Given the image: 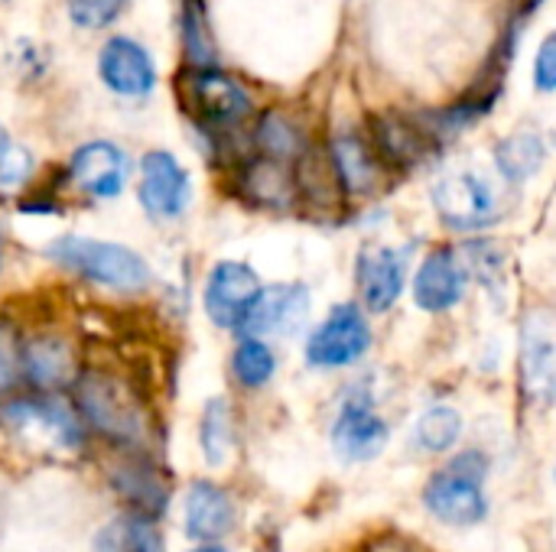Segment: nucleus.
I'll return each mask as SVG.
<instances>
[{"label": "nucleus", "mask_w": 556, "mask_h": 552, "mask_svg": "<svg viewBox=\"0 0 556 552\" xmlns=\"http://www.w3.org/2000/svg\"><path fill=\"white\" fill-rule=\"evenodd\" d=\"M42 257L59 270L108 290L114 296H143L153 286L150 260L121 241H104L94 234H59L42 247Z\"/></svg>", "instance_id": "1"}, {"label": "nucleus", "mask_w": 556, "mask_h": 552, "mask_svg": "<svg viewBox=\"0 0 556 552\" xmlns=\"http://www.w3.org/2000/svg\"><path fill=\"white\" fill-rule=\"evenodd\" d=\"M489 455L482 449L450 452V459L433 468L420 488L424 511L450 527V530H472L489 521Z\"/></svg>", "instance_id": "2"}, {"label": "nucleus", "mask_w": 556, "mask_h": 552, "mask_svg": "<svg viewBox=\"0 0 556 552\" xmlns=\"http://www.w3.org/2000/svg\"><path fill=\"white\" fill-rule=\"evenodd\" d=\"M72 403L85 429L98 433L101 439L114 446L140 449L150 439V423L137 394L114 374H104L94 368L78 371L72 384Z\"/></svg>", "instance_id": "3"}, {"label": "nucleus", "mask_w": 556, "mask_h": 552, "mask_svg": "<svg viewBox=\"0 0 556 552\" xmlns=\"http://www.w3.org/2000/svg\"><path fill=\"white\" fill-rule=\"evenodd\" d=\"M137 172V159L130 150L111 137H94L78 143L65 166H62V185L88 202H114L121 198Z\"/></svg>", "instance_id": "4"}, {"label": "nucleus", "mask_w": 556, "mask_h": 552, "mask_svg": "<svg viewBox=\"0 0 556 552\" xmlns=\"http://www.w3.org/2000/svg\"><path fill=\"white\" fill-rule=\"evenodd\" d=\"M137 205L153 224H176L189 215L195 185L189 166L166 146H150L134 172Z\"/></svg>", "instance_id": "5"}, {"label": "nucleus", "mask_w": 556, "mask_h": 552, "mask_svg": "<svg viewBox=\"0 0 556 552\" xmlns=\"http://www.w3.org/2000/svg\"><path fill=\"white\" fill-rule=\"evenodd\" d=\"M375 345V332L362 303H336L303 342V361L313 371L355 368Z\"/></svg>", "instance_id": "6"}, {"label": "nucleus", "mask_w": 556, "mask_h": 552, "mask_svg": "<svg viewBox=\"0 0 556 552\" xmlns=\"http://www.w3.org/2000/svg\"><path fill=\"white\" fill-rule=\"evenodd\" d=\"M222 179H225L231 198H238L244 208L267 211V215L300 211V185H296L293 163L270 159V156L251 150L231 169H225Z\"/></svg>", "instance_id": "7"}, {"label": "nucleus", "mask_w": 556, "mask_h": 552, "mask_svg": "<svg viewBox=\"0 0 556 552\" xmlns=\"http://www.w3.org/2000/svg\"><path fill=\"white\" fill-rule=\"evenodd\" d=\"M329 442L345 465H365L384 455L391 442V426L378 413L368 387H352L342 397L329 426Z\"/></svg>", "instance_id": "8"}, {"label": "nucleus", "mask_w": 556, "mask_h": 552, "mask_svg": "<svg viewBox=\"0 0 556 552\" xmlns=\"http://www.w3.org/2000/svg\"><path fill=\"white\" fill-rule=\"evenodd\" d=\"M101 88L121 101H147L160 88V68L147 42L127 33H111L94 55Z\"/></svg>", "instance_id": "9"}, {"label": "nucleus", "mask_w": 556, "mask_h": 552, "mask_svg": "<svg viewBox=\"0 0 556 552\" xmlns=\"http://www.w3.org/2000/svg\"><path fill=\"white\" fill-rule=\"evenodd\" d=\"M433 208L437 218L459 234H472V231H485L489 224H495L502 218V202L498 192L492 189V182L479 172H450L443 176L433 192Z\"/></svg>", "instance_id": "10"}, {"label": "nucleus", "mask_w": 556, "mask_h": 552, "mask_svg": "<svg viewBox=\"0 0 556 552\" xmlns=\"http://www.w3.org/2000/svg\"><path fill=\"white\" fill-rule=\"evenodd\" d=\"M264 280L261 273L248 264V260H235V257H222L208 267L205 280H202V309L205 319L222 329V332H238L241 319L248 316V309L254 306V299L261 296Z\"/></svg>", "instance_id": "11"}, {"label": "nucleus", "mask_w": 556, "mask_h": 552, "mask_svg": "<svg viewBox=\"0 0 556 552\" xmlns=\"http://www.w3.org/2000/svg\"><path fill=\"white\" fill-rule=\"evenodd\" d=\"M410 280V247L365 244L355 257V290L368 316H384L397 306Z\"/></svg>", "instance_id": "12"}, {"label": "nucleus", "mask_w": 556, "mask_h": 552, "mask_svg": "<svg viewBox=\"0 0 556 552\" xmlns=\"http://www.w3.org/2000/svg\"><path fill=\"white\" fill-rule=\"evenodd\" d=\"M0 423L13 433H42L59 449H78L85 439V423L75 403L62 400L59 394H33L20 400L0 403Z\"/></svg>", "instance_id": "13"}, {"label": "nucleus", "mask_w": 556, "mask_h": 552, "mask_svg": "<svg viewBox=\"0 0 556 552\" xmlns=\"http://www.w3.org/2000/svg\"><path fill=\"white\" fill-rule=\"evenodd\" d=\"M365 133H368L378 159L384 163V169H397V172L417 169L440 150V143L430 137V130L420 124V117L404 114V111L371 114Z\"/></svg>", "instance_id": "14"}, {"label": "nucleus", "mask_w": 556, "mask_h": 552, "mask_svg": "<svg viewBox=\"0 0 556 552\" xmlns=\"http://www.w3.org/2000/svg\"><path fill=\"white\" fill-rule=\"evenodd\" d=\"M313 309V296L306 283H264L261 296L241 319L235 335H254V338H290L296 335Z\"/></svg>", "instance_id": "15"}, {"label": "nucleus", "mask_w": 556, "mask_h": 552, "mask_svg": "<svg viewBox=\"0 0 556 552\" xmlns=\"http://www.w3.org/2000/svg\"><path fill=\"white\" fill-rule=\"evenodd\" d=\"M323 146L345 198H368L381 189L388 169L378 159L365 130H355V127L332 130Z\"/></svg>", "instance_id": "16"}, {"label": "nucleus", "mask_w": 556, "mask_h": 552, "mask_svg": "<svg viewBox=\"0 0 556 552\" xmlns=\"http://www.w3.org/2000/svg\"><path fill=\"white\" fill-rule=\"evenodd\" d=\"M466 286H469V270L459 251L443 244V247H433L420 260L410 293H414L417 309L430 316H443V312H453L466 299Z\"/></svg>", "instance_id": "17"}, {"label": "nucleus", "mask_w": 556, "mask_h": 552, "mask_svg": "<svg viewBox=\"0 0 556 552\" xmlns=\"http://www.w3.org/2000/svg\"><path fill=\"white\" fill-rule=\"evenodd\" d=\"M78 358L65 335L59 332H36L23 335V384L36 394H62L72 390L78 377Z\"/></svg>", "instance_id": "18"}, {"label": "nucleus", "mask_w": 556, "mask_h": 552, "mask_svg": "<svg viewBox=\"0 0 556 552\" xmlns=\"http://www.w3.org/2000/svg\"><path fill=\"white\" fill-rule=\"evenodd\" d=\"M521 387L534 403L556 394V332L541 312H531L521 329Z\"/></svg>", "instance_id": "19"}, {"label": "nucleus", "mask_w": 556, "mask_h": 552, "mask_svg": "<svg viewBox=\"0 0 556 552\" xmlns=\"http://www.w3.org/2000/svg\"><path fill=\"white\" fill-rule=\"evenodd\" d=\"M248 140L254 153H264L270 159H283L293 166L313 146L306 124L287 107H257V114L248 124Z\"/></svg>", "instance_id": "20"}, {"label": "nucleus", "mask_w": 556, "mask_h": 552, "mask_svg": "<svg viewBox=\"0 0 556 552\" xmlns=\"http://www.w3.org/2000/svg\"><path fill=\"white\" fill-rule=\"evenodd\" d=\"M235 501L225 488L212 482H195L186 491V514H182V530L195 543H218L222 537L231 534L235 527Z\"/></svg>", "instance_id": "21"}, {"label": "nucleus", "mask_w": 556, "mask_h": 552, "mask_svg": "<svg viewBox=\"0 0 556 552\" xmlns=\"http://www.w3.org/2000/svg\"><path fill=\"white\" fill-rule=\"evenodd\" d=\"M544 159H547V143L538 127H521L505 140H498L495 146V166L508 185H525L531 176L541 172Z\"/></svg>", "instance_id": "22"}, {"label": "nucleus", "mask_w": 556, "mask_h": 552, "mask_svg": "<svg viewBox=\"0 0 556 552\" xmlns=\"http://www.w3.org/2000/svg\"><path fill=\"white\" fill-rule=\"evenodd\" d=\"M235 348L228 358L231 368V381L241 390H264L274 377H277V351L267 338H254V335H235Z\"/></svg>", "instance_id": "23"}, {"label": "nucleus", "mask_w": 556, "mask_h": 552, "mask_svg": "<svg viewBox=\"0 0 556 552\" xmlns=\"http://www.w3.org/2000/svg\"><path fill=\"white\" fill-rule=\"evenodd\" d=\"M463 433H466L463 413L450 403H433L414 423V446L424 455H450L463 442Z\"/></svg>", "instance_id": "24"}, {"label": "nucleus", "mask_w": 556, "mask_h": 552, "mask_svg": "<svg viewBox=\"0 0 556 552\" xmlns=\"http://www.w3.org/2000/svg\"><path fill=\"white\" fill-rule=\"evenodd\" d=\"M176 33H179L182 65H212V62H218V42H215L212 23H208L205 3L179 0Z\"/></svg>", "instance_id": "25"}, {"label": "nucleus", "mask_w": 556, "mask_h": 552, "mask_svg": "<svg viewBox=\"0 0 556 552\" xmlns=\"http://www.w3.org/2000/svg\"><path fill=\"white\" fill-rule=\"evenodd\" d=\"M199 446L205 455V465L222 468L231 455L235 446V416L231 403L225 397H212L202 407V423H199Z\"/></svg>", "instance_id": "26"}, {"label": "nucleus", "mask_w": 556, "mask_h": 552, "mask_svg": "<svg viewBox=\"0 0 556 552\" xmlns=\"http://www.w3.org/2000/svg\"><path fill=\"white\" fill-rule=\"evenodd\" d=\"M62 7H65V20L72 23V29L104 33L127 16L130 0H62Z\"/></svg>", "instance_id": "27"}, {"label": "nucleus", "mask_w": 556, "mask_h": 552, "mask_svg": "<svg viewBox=\"0 0 556 552\" xmlns=\"http://www.w3.org/2000/svg\"><path fill=\"white\" fill-rule=\"evenodd\" d=\"M23 384V332L13 319H0V400Z\"/></svg>", "instance_id": "28"}, {"label": "nucleus", "mask_w": 556, "mask_h": 552, "mask_svg": "<svg viewBox=\"0 0 556 552\" xmlns=\"http://www.w3.org/2000/svg\"><path fill=\"white\" fill-rule=\"evenodd\" d=\"M114 485H117V491H124L137 508H160L163 504V498H166V491H163V485L156 482V475L153 472H147V468H134V465H124L117 475H114Z\"/></svg>", "instance_id": "29"}, {"label": "nucleus", "mask_w": 556, "mask_h": 552, "mask_svg": "<svg viewBox=\"0 0 556 552\" xmlns=\"http://www.w3.org/2000/svg\"><path fill=\"white\" fill-rule=\"evenodd\" d=\"M36 172V159L26 146H10L0 156V192H23Z\"/></svg>", "instance_id": "30"}, {"label": "nucleus", "mask_w": 556, "mask_h": 552, "mask_svg": "<svg viewBox=\"0 0 556 552\" xmlns=\"http://www.w3.org/2000/svg\"><path fill=\"white\" fill-rule=\"evenodd\" d=\"M534 88L544 94L556 91V29H551L541 39V46L534 52Z\"/></svg>", "instance_id": "31"}, {"label": "nucleus", "mask_w": 556, "mask_h": 552, "mask_svg": "<svg viewBox=\"0 0 556 552\" xmlns=\"http://www.w3.org/2000/svg\"><path fill=\"white\" fill-rule=\"evenodd\" d=\"M16 208H20V215H42V218L65 215V205H62L59 192H52V189H36L29 195H20Z\"/></svg>", "instance_id": "32"}, {"label": "nucleus", "mask_w": 556, "mask_h": 552, "mask_svg": "<svg viewBox=\"0 0 556 552\" xmlns=\"http://www.w3.org/2000/svg\"><path fill=\"white\" fill-rule=\"evenodd\" d=\"M10 146H13V140H10V133H7V127H3V120H0V156H3Z\"/></svg>", "instance_id": "33"}, {"label": "nucleus", "mask_w": 556, "mask_h": 552, "mask_svg": "<svg viewBox=\"0 0 556 552\" xmlns=\"http://www.w3.org/2000/svg\"><path fill=\"white\" fill-rule=\"evenodd\" d=\"M189 552H228L225 547H218V543H202V547H195V550Z\"/></svg>", "instance_id": "34"}, {"label": "nucleus", "mask_w": 556, "mask_h": 552, "mask_svg": "<svg viewBox=\"0 0 556 552\" xmlns=\"http://www.w3.org/2000/svg\"><path fill=\"white\" fill-rule=\"evenodd\" d=\"M3 247H7V238L0 234V267H3Z\"/></svg>", "instance_id": "35"}, {"label": "nucleus", "mask_w": 556, "mask_h": 552, "mask_svg": "<svg viewBox=\"0 0 556 552\" xmlns=\"http://www.w3.org/2000/svg\"><path fill=\"white\" fill-rule=\"evenodd\" d=\"M554 485H556V465H554Z\"/></svg>", "instance_id": "36"}, {"label": "nucleus", "mask_w": 556, "mask_h": 552, "mask_svg": "<svg viewBox=\"0 0 556 552\" xmlns=\"http://www.w3.org/2000/svg\"><path fill=\"white\" fill-rule=\"evenodd\" d=\"M192 3H205V0H192Z\"/></svg>", "instance_id": "37"}, {"label": "nucleus", "mask_w": 556, "mask_h": 552, "mask_svg": "<svg viewBox=\"0 0 556 552\" xmlns=\"http://www.w3.org/2000/svg\"><path fill=\"white\" fill-rule=\"evenodd\" d=\"M0 3H10V0H0Z\"/></svg>", "instance_id": "38"}]
</instances>
